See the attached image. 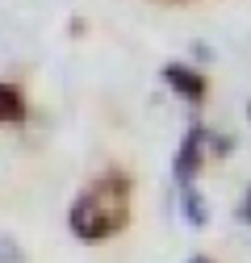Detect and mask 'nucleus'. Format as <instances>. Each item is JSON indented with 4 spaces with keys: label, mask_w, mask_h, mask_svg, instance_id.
<instances>
[{
    "label": "nucleus",
    "mask_w": 251,
    "mask_h": 263,
    "mask_svg": "<svg viewBox=\"0 0 251 263\" xmlns=\"http://www.w3.org/2000/svg\"><path fill=\"white\" fill-rule=\"evenodd\" d=\"M126 221H130V176L126 172H105L84 184L67 209V226L80 242H105L121 234Z\"/></svg>",
    "instance_id": "1"
},
{
    "label": "nucleus",
    "mask_w": 251,
    "mask_h": 263,
    "mask_svg": "<svg viewBox=\"0 0 251 263\" xmlns=\"http://www.w3.org/2000/svg\"><path fill=\"white\" fill-rule=\"evenodd\" d=\"M205 138H209V129H205L197 117L184 125V138H180V151H176V163H172V176H176L180 188H188V184L197 180L201 159H205Z\"/></svg>",
    "instance_id": "2"
},
{
    "label": "nucleus",
    "mask_w": 251,
    "mask_h": 263,
    "mask_svg": "<svg viewBox=\"0 0 251 263\" xmlns=\"http://www.w3.org/2000/svg\"><path fill=\"white\" fill-rule=\"evenodd\" d=\"M164 84H168L176 96H184L188 105H201L205 92H209V80H205L197 67H188V63H168V67H164Z\"/></svg>",
    "instance_id": "3"
},
{
    "label": "nucleus",
    "mask_w": 251,
    "mask_h": 263,
    "mask_svg": "<svg viewBox=\"0 0 251 263\" xmlns=\"http://www.w3.org/2000/svg\"><path fill=\"white\" fill-rule=\"evenodd\" d=\"M25 121V96L17 84H0V125H17Z\"/></svg>",
    "instance_id": "4"
},
{
    "label": "nucleus",
    "mask_w": 251,
    "mask_h": 263,
    "mask_svg": "<svg viewBox=\"0 0 251 263\" xmlns=\"http://www.w3.org/2000/svg\"><path fill=\"white\" fill-rule=\"evenodd\" d=\"M180 209H184V221L188 226H193V230H201L205 221H209V209H205V196L193 188V184H188L184 192H180Z\"/></svg>",
    "instance_id": "5"
},
{
    "label": "nucleus",
    "mask_w": 251,
    "mask_h": 263,
    "mask_svg": "<svg viewBox=\"0 0 251 263\" xmlns=\"http://www.w3.org/2000/svg\"><path fill=\"white\" fill-rule=\"evenodd\" d=\"M0 263H25V251H21L9 234H0Z\"/></svg>",
    "instance_id": "6"
},
{
    "label": "nucleus",
    "mask_w": 251,
    "mask_h": 263,
    "mask_svg": "<svg viewBox=\"0 0 251 263\" xmlns=\"http://www.w3.org/2000/svg\"><path fill=\"white\" fill-rule=\"evenodd\" d=\"M239 221H247V226H251V192L243 196V205H239Z\"/></svg>",
    "instance_id": "7"
},
{
    "label": "nucleus",
    "mask_w": 251,
    "mask_h": 263,
    "mask_svg": "<svg viewBox=\"0 0 251 263\" xmlns=\"http://www.w3.org/2000/svg\"><path fill=\"white\" fill-rule=\"evenodd\" d=\"M188 263H213L209 255H193V259H188Z\"/></svg>",
    "instance_id": "8"
},
{
    "label": "nucleus",
    "mask_w": 251,
    "mask_h": 263,
    "mask_svg": "<svg viewBox=\"0 0 251 263\" xmlns=\"http://www.w3.org/2000/svg\"><path fill=\"white\" fill-rule=\"evenodd\" d=\"M247 113H251V105H247Z\"/></svg>",
    "instance_id": "9"
}]
</instances>
